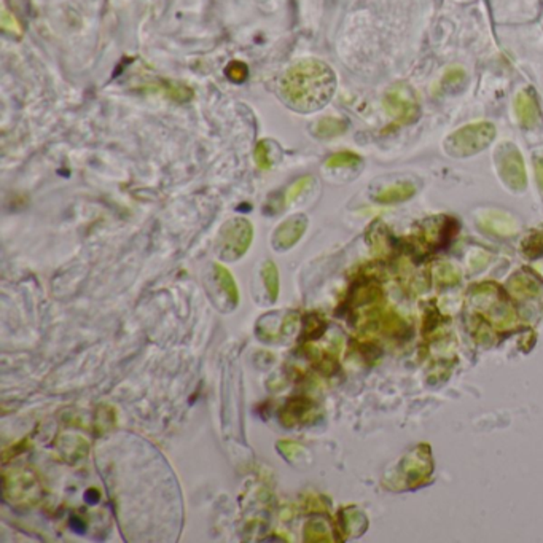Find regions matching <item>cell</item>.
<instances>
[{
	"label": "cell",
	"mask_w": 543,
	"mask_h": 543,
	"mask_svg": "<svg viewBox=\"0 0 543 543\" xmlns=\"http://www.w3.org/2000/svg\"><path fill=\"white\" fill-rule=\"evenodd\" d=\"M225 74L231 82L243 83L247 80V77H249V69H247V65L244 63L233 61L226 65Z\"/></svg>",
	"instance_id": "cell-22"
},
{
	"label": "cell",
	"mask_w": 543,
	"mask_h": 543,
	"mask_svg": "<svg viewBox=\"0 0 543 543\" xmlns=\"http://www.w3.org/2000/svg\"><path fill=\"white\" fill-rule=\"evenodd\" d=\"M496 137V126L487 122L462 126L445 141L446 153L454 158H466L483 152Z\"/></svg>",
	"instance_id": "cell-2"
},
{
	"label": "cell",
	"mask_w": 543,
	"mask_h": 543,
	"mask_svg": "<svg viewBox=\"0 0 543 543\" xmlns=\"http://www.w3.org/2000/svg\"><path fill=\"white\" fill-rule=\"evenodd\" d=\"M262 277L264 282V288H267L268 292V297L274 303L277 297H279V271H277L274 262L268 260L263 264Z\"/></svg>",
	"instance_id": "cell-15"
},
{
	"label": "cell",
	"mask_w": 543,
	"mask_h": 543,
	"mask_svg": "<svg viewBox=\"0 0 543 543\" xmlns=\"http://www.w3.org/2000/svg\"><path fill=\"white\" fill-rule=\"evenodd\" d=\"M402 472L407 476L408 487L422 486L432 473V459L428 446L421 445L402 462Z\"/></svg>",
	"instance_id": "cell-6"
},
{
	"label": "cell",
	"mask_w": 543,
	"mask_h": 543,
	"mask_svg": "<svg viewBox=\"0 0 543 543\" xmlns=\"http://www.w3.org/2000/svg\"><path fill=\"white\" fill-rule=\"evenodd\" d=\"M214 271H215L217 282H219V286L223 290V293L226 295L228 301H230L233 306H238L239 290H238L236 281H234L233 274L225 267H222V264H214Z\"/></svg>",
	"instance_id": "cell-12"
},
{
	"label": "cell",
	"mask_w": 543,
	"mask_h": 543,
	"mask_svg": "<svg viewBox=\"0 0 543 543\" xmlns=\"http://www.w3.org/2000/svg\"><path fill=\"white\" fill-rule=\"evenodd\" d=\"M496 162L499 169V176L504 180L506 186L511 190L521 191L526 189V169H524L523 156L513 143L505 142L496 150Z\"/></svg>",
	"instance_id": "cell-4"
},
{
	"label": "cell",
	"mask_w": 543,
	"mask_h": 543,
	"mask_svg": "<svg viewBox=\"0 0 543 543\" xmlns=\"http://www.w3.org/2000/svg\"><path fill=\"white\" fill-rule=\"evenodd\" d=\"M535 174H537V180H539V185L543 190V156L535 158Z\"/></svg>",
	"instance_id": "cell-26"
},
{
	"label": "cell",
	"mask_w": 543,
	"mask_h": 543,
	"mask_svg": "<svg viewBox=\"0 0 543 543\" xmlns=\"http://www.w3.org/2000/svg\"><path fill=\"white\" fill-rule=\"evenodd\" d=\"M325 328H327V322L317 314H309L305 317V336L307 340H316V338L322 336Z\"/></svg>",
	"instance_id": "cell-18"
},
{
	"label": "cell",
	"mask_w": 543,
	"mask_h": 543,
	"mask_svg": "<svg viewBox=\"0 0 543 543\" xmlns=\"http://www.w3.org/2000/svg\"><path fill=\"white\" fill-rule=\"evenodd\" d=\"M335 89V72L317 59H303L293 64L281 80L282 99L300 113L321 110L333 98Z\"/></svg>",
	"instance_id": "cell-1"
},
{
	"label": "cell",
	"mask_w": 543,
	"mask_h": 543,
	"mask_svg": "<svg viewBox=\"0 0 543 543\" xmlns=\"http://www.w3.org/2000/svg\"><path fill=\"white\" fill-rule=\"evenodd\" d=\"M437 279L440 283H445V286H452L459 281V273H457L456 268L449 267V264H442L437 269Z\"/></svg>",
	"instance_id": "cell-24"
},
{
	"label": "cell",
	"mask_w": 543,
	"mask_h": 543,
	"mask_svg": "<svg viewBox=\"0 0 543 543\" xmlns=\"http://www.w3.org/2000/svg\"><path fill=\"white\" fill-rule=\"evenodd\" d=\"M253 239V226L247 219H233L222 228L219 253L222 260L236 262L245 255Z\"/></svg>",
	"instance_id": "cell-3"
},
{
	"label": "cell",
	"mask_w": 543,
	"mask_h": 543,
	"mask_svg": "<svg viewBox=\"0 0 543 543\" xmlns=\"http://www.w3.org/2000/svg\"><path fill=\"white\" fill-rule=\"evenodd\" d=\"M331 530L325 521H309L305 528V542H331Z\"/></svg>",
	"instance_id": "cell-16"
},
{
	"label": "cell",
	"mask_w": 543,
	"mask_h": 543,
	"mask_svg": "<svg viewBox=\"0 0 543 543\" xmlns=\"http://www.w3.org/2000/svg\"><path fill=\"white\" fill-rule=\"evenodd\" d=\"M515 110L518 120L520 123L524 126V128H534V126L539 123L540 120V110L539 106H537V101L534 98L532 91H521L518 94V98L515 101Z\"/></svg>",
	"instance_id": "cell-9"
},
{
	"label": "cell",
	"mask_w": 543,
	"mask_h": 543,
	"mask_svg": "<svg viewBox=\"0 0 543 543\" xmlns=\"http://www.w3.org/2000/svg\"><path fill=\"white\" fill-rule=\"evenodd\" d=\"M307 230V219L305 215L297 214L293 217H288L286 222H282L279 226L276 228L273 234V247L277 252L288 250L303 238V234Z\"/></svg>",
	"instance_id": "cell-7"
},
{
	"label": "cell",
	"mask_w": 543,
	"mask_h": 543,
	"mask_svg": "<svg viewBox=\"0 0 543 543\" xmlns=\"http://www.w3.org/2000/svg\"><path fill=\"white\" fill-rule=\"evenodd\" d=\"M253 158H255L257 166L263 169V171H269L271 169V160H269V152L267 147V142L260 141L257 143L255 152H253Z\"/></svg>",
	"instance_id": "cell-23"
},
{
	"label": "cell",
	"mask_w": 543,
	"mask_h": 543,
	"mask_svg": "<svg viewBox=\"0 0 543 543\" xmlns=\"http://www.w3.org/2000/svg\"><path fill=\"white\" fill-rule=\"evenodd\" d=\"M416 193V189L414 185L411 184H397V185H392L389 186V189L383 190L379 195L376 196V201L381 203V204H395V203H402V201H407V199L411 198Z\"/></svg>",
	"instance_id": "cell-13"
},
{
	"label": "cell",
	"mask_w": 543,
	"mask_h": 543,
	"mask_svg": "<svg viewBox=\"0 0 543 543\" xmlns=\"http://www.w3.org/2000/svg\"><path fill=\"white\" fill-rule=\"evenodd\" d=\"M360 162V156L352 152H338L331 155L327 160V167H347V166H357Z\"/></svg>",
	"instance_id": "cell-19"
},
{
	"label": "cell",
	"mask_w": 543,
	"mask_h": 543,
	"mask_svg": "<svg viewBox=\"0 0 543 543\" xmlns=\"http://www.w3.org/2000/svg\"><path fill=\"white\" fill-rule=\"evenodd\" d=\"M480 225L486 231L497 234V236H513L518 231L516 222L510 215L499 212V210H491L486 215H481Z\"/></svg>",
	"instance_id": "cell-8"
},
{
	"label": "cell",
	"mask_w": 543,
	"mask_h": 543,
	"mask_svg": "<svg viewBox=\"0 0 543 543\" xmlns=\"http://www.w3.org/2000/svg\"><path fill=\"white\" fill-rule=\"evenodd\" d=\"M311 184H312V177H309V176H307V177H301L300 180H297V182H295V184L290 186V190L287 191L286 201H287V203L293 201V199L297 198L301 191L306 190L307 186H309Z\"/></svg>",
	"instance_id": "cell-25"
},
{
	"label": "cell",
	"mask_w": 543,
	"mask_h": 543,
	"mask_svg": "<svg viewBox=\"0 0 543 543\" xmlns=\"http://www.w3.org/2000/svg\"><path fill=\"white\" fill-rule=\"evenodd\" d=\"M99 500V492L96 490H89L87 491V502L89 504H96Z\"/></svg>",
	"instance_id": "cell-27"
},
{
	"label": "cell",
	"mask_w": 543,
	"mask_h": 543,
	"mask_svg": "<svg viewBox=\"0 0 543 543\" xmlns=\"http://www.w3.org/2000/svg\"><path fill=\"white\" fill-rule=\"evenodd\" d=\"M311 411H312V403L307 400V398L295 397L287 402V405L283 407V409L279 414V418H281L283 426L293 427V426L300 424V422H305L307 418V414H309Z\"/></svg>",
	"instance_id": "cell-10"
},
{
	"label": "cell",
	"mask_w": 543,
	"mask_h": 543,
	"mask_svg": "<svg viewBox=\"0 0 543 543\" xmlns=\"http://www.w3.org/2000/svg\"><path fill=\"white\" fill-rule=\"evenodd\" d=\"M341 528L346 537H359L366 529V518L364 513L355 509H347L341 511Z\"/></svg>",
	"instance_id": "cell-11"
},
{
	"label": "cell",
	"mask_w": 543,
	"mask_h": 543,
	"mask_svg": "<svg viewBox=\"0 0 543 543\" xmlns=\"http://www.w3.org/2000/svg\"><path fill=\"white\" fill-rule=\"evenodd\" d=\"M510 290L518 295V297H534V295L540 292V286L534 277L521 273L511 277Z\"/></svg>",
	"instance_id": "cell-14"
},
{
	"label": "cell",
	"mask_w": 543,
	"mask_h": 543,
	"mask_svg": "<svg viewBox=\"0 0 543 543\" xmlns=\"http://www.w3.org/2000/svg\"><path fill=\"white\" fill-rule=\"evenodd\" d=\"M161 87H162V91H166L169 98H172L174 101L184 102V101H189L193 96L191 89H189L186 87H182V84H174V83L165 82L161 84Z\"/></svg>",
	"instance_id": "cell-20"
},
{
	"label": "cell",
	"mask_w": 543,
	"mask_h": 543,
	"mask_svg": "<svg viewBox=\"0 0 543 543\" xmlns=\"http://www.w3.org/2000/svg\"><path fill=\"white\" fill-rule=\"evenodd\" d=\"M384 104L395 122L400 124H411L419 117L418 96L407 83L394 84L385 94Z\"/></svg>",
	"instance_id": "cell-5"
},
{
	"label": "cell",
	"mask_w": 543,
	"mask_h": 543,
	"mask_svg": "<svg viewBox=\"0 0 543 543\" xmlns=\"http://www.w3.org/2000/svg\"><path fill=\"white\" fill-rule=\"evenodd\" d=\"M523 250L530 258H537L543 255V233H535L524 241Z\"/></svg>",
	"instance_id": "cell-21"
},
{
	"label": "cell",
	"mask_w": 543,
	"mask_h": 543,
	"mask_svg": "<svg viewBox=\"0 0 543 543\" xmlns=\"http://www.w3.org/2000/svg\"><path fill=\"white\" fill-rule=\"evenodd\" d=\"M346 123L338 118H324L316 124V136L319 137H333L343 134L346 131Z\"/></svg>",
	"instance_id": "cell-17"
}]
</instances>
